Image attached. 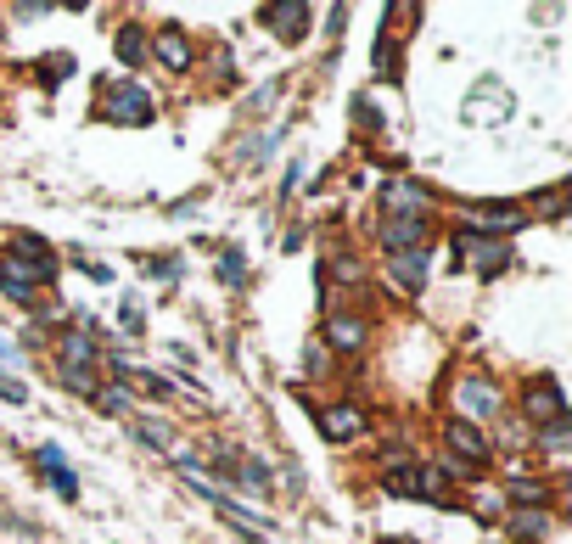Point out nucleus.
Segmentation results:
<instances>
[{
  "label": "nucleus",
  "mask_w": 572,
  "mask_h": 544,
  "mask_svg": "<svg viewBox=\"0 0 572 544\" xmlns=\"http://www.w3.org/2000/svg\"><path fill=\"white\" fill-rule=\"evenodd\" d=\"M146 270H152V275H169V281H174V275H180V258H152Z\"/></svg>",
  "instance_id": "nucleus-33"
},
{
  "label": "nucleus",
  "mask_w": 572,
  "mask_h": 544,
  "mask_svg": "<svg viewBox=\"0 0 572 544\" xmlns=\"http://www.w3.org/2000/svg\"><path fill=\"white\" fill-rule=\"evenodd\" d=\"M12 365H23V354H17V348H12V343H6V337H0V371L12 376Z\"/></svg>",
  "instance_id": "nucleus-32"
},
{
  "label": "nucleus",
  "mask_w": 572,
  "mask_h": 544,
  "mask_svg": "<svg viewBox=\"0 0 572 544\" xmlns=\"http://www.w3.org/2000/svg\"><path fill=\"white\" fill-rule=\"evenodd\" d=\"M96 118H107V124H152V101H146V90L135 85V79H118V85L101 90L96 101Z\"/></svg>",
  "instance_id": "nucleus-1"
},
{
  "label": "nucleus",
  "mask_w": 572,
  "mask_h": 544,
  "mask_svg": "<svg viewBox=\"0 0 572 544\" xmlns=\"http://www.w3.org/2000/svg\"><path fill=\"white\" fill-rule=\"evenodd\" d=\"M236 483L264 494V488H270V466H264V460H236Z\"/></svg>",
  "instance_id": "nucleus-23"
},
{
  "label": "nucleus",
  "mask_w": 572,
  "mask_h": 544,
  "mask_svg": "<svg viewBox=\"0 0 572 544\" xmlns=\"http://www.w3.org/2000/svg\"><path fill=\"white\" fill-rule=\"evenodd\" d=\"M528 225V208L522 202H472L466 208V230H477V236H511V230Z\"/></svg>",
  "instance_id": "nucleus-5"
},
{
  "label": "nucleus",
  "mask_w": 572,
  "mask_h": 544,
  "mask_svg": "<svg viewBox=\"0 0 572 544\" xmlns=\"http://www.w3.org/2000/svg\"><path fill=\"white\" fill-rule=\"evenodd\" d=\"M219 281H225V287H242V281H247L242 247H225V253H219Z\"/></svg>",
  "instance_id": "nucleus-22"
},
{
  "label": "nucleus",
  "mask_w": 572,
  "mask_h": 544,
  "mask_svg": "<svg viewBox=\"0 0 572 544\" xmlns=\"http://www.w3.org/2000/svg\"><path fill=\"white\" fill-rule=\"evenodd\" d=\"M500 404H505L500 387L488 382V376L466 371V376L455 382V410H460L455 421H472V427H477V421H494V416H500Z\"/></svg>",
  "instance_id": "nucleus-3"
},
{
  "label": "nucleus",
  "mask_w": 572,
  "mask_h": 544,
  "mask_svg": "<svg viewBox=\"0 0 572 544\" xmlns=\"http://www.w3.org/2000/svg\"><path fill=\"white\" fill-rule=\"evenodd\" d=\"M6 247H12L6 258L29 275L34 287H51V281H57V253H51V242H40L34 230H12V236H6Z\"/></svg>",
  "instance_id": "nucleus-2"
},
{
  "label": "nucleus",
  "mask_w": 572,
  "mask_h": 544,
  "mask_svg": "<svg viewBox=\"0 0 572 544\" xmlns=\"http://www.w3.org/2000/svg\"><path fill=\"white\" fill-rule=\"evenodd\" d=\"M315 421H320V432H326L331 444H354L359 432H365V410L359 404H326V410H315Z\"/></svg>",
  "instance_id": "nucleus-10"
},
{
  "label": "nucleus",
  "mask_w": 572,
  "mask_h": 544,
  "mask_svg": "<svg viewBox=\"0 0 572 544\" xmlns=\"http://www.w3.org/2000/svg\"><path fill=\"white\" fill-rule=\"evenodd\" d=\"M0 292H6L12 303H34V281H29L23 270H17V264H12L6 253H0Z\"/></svg>",
  "instance_id": "nucleus-18"
},
{
  "label": "nucleus",
  "mask_w": 572,
  "mask_h": 544,
  "mask_svg": "<svg viewBox=\"0 0 572 544\" xmlns=\"http://www.w3.org/2000/svg\"><path fill=\"white\" fill-rule=\"evenodd\" d=\"M539 208H544V214H550V219H561V214H567V191H544V197H539Z\"/></svg>",
  "instance_id": "nucleus-30"
},
{
  "label": "nucleus",
  "mask_w": 572,
  "mask_h": 544,
  "mask_svg": "<svg viewBox=\"0 0 572 544\" xmlns=\"http://www.w3.org/2000/svg\"><path fill=\"white\" fill-rule=\"evenodd\" d=\"M365 337H371V326H365L359 315H326V348H337V354H359Z\"/></svg>",
  "instance_id": "nucleus-12"
},
{
  "label": "nucleus",
  "mask_w": 572,
  "mask_h": 544,
  "mask_svg": "<svg viewBox=\"0 0 572 544\" xmlns=\"http://www.w3.org/2000/svg\"><path fill=\"white\" fill-rule=\"evenodd\" d=\"M96 404L107 410V416H129V393H118V387H101Z\"/></svg>",
  "instance_id": "nucleus-28"
},
{
  "label": "nucleus",
  "mask_w": 572,
  "mask_h": 544,
  "mask_svg": "<svg viewBox=\"0 0 572 544\" xmlns=\"http://www.w3.org/2000/svg\"><path fill=\"white\" fill-rule=\"evenodd\" d=\"M57 365H73V371H96V365H101L96 337H90V331H68V337H62V359H57Z\"/></svg>",
  "instance_id": "nucleus-15"
},
{
  "label": "nucleus",
  "mask_w": 572,
  "mask_h": 544,
  "mask_svg": "<svg viewBox=\"0 0 572 544\" xmlns=\"http://www.w3.org/2000/svg\"><path fill=\"white\" fill-rule=\"evenodd\" d=\"M34 466H45V477H51V488H57L62 500H79V477H73V466L62 460L57 444H40V449H34Z\"/></svg>",
  "instance_id": "nucleus-13"
},
{
  "label": "nucleus",
  "mask_w": 572,
  "mask_h": 544,
  "mask_svg": "<svg viewBox=\"0 0 572 544\" xmlns=\"http://www.w3.org/2000/svg\"><path fill=\"white\" fill-rule=\"evenodd\" d=\"M354 118H359L365 129H376V124H382V113L371 107V96H354Z\"/></svg>",
  "instance_id": "nucleus-31"
},
{
  "label": "nucleus",
  "mask_w": 572,
  "mask_h": 544,
  "mask_svg": "<svg viewBox=\"0 0 572 544\" xmlns=\"http://www.w3.org/2000/svg\"><path fill=\"white\" fill-rule=\"evenodd\" d=\"M118 326H124L129 331V337H141V331H146V315H141V303H118Z\"/></svg>",
  "instance_id": "nucleus-25"
},
{
  "label": "nucleus",
  "mask_w": 572,
  "mask_h": 544,
  "mask_svg": "<svg viewBox=\"0 0 572 544\" xmlns=\"http://www.w3.org/2000/svg\"><path fill=\"white\" fill-rule=\"evenodd\" d=\"M113 45H118V57H124V68H141V62H146V29H141V23H124Z\"/></svg>",
  "instance_id": "nucleus-19"
},
{
  "label": "nucleus",
  "mask_w": 572,
  "mask_h": 544,
  "mask_svg": "<svg viewBox=\"0 0 572 544\" xmlns=\"http://www.w3.org/2000/svg\"><path fill=\"white\" fill-rule=\"evenodd\" d=\"M382 488L387 494H399V500H421V466H410V460H387Z\"/></svg>",
  "instance_id": "nucleus-16"
},
{
  "label": "nucleus",
  "mask_w": 572,
  "mask_h": 544,
  "mask_svg": "<svg viewBox=\"0 0 572 544\" xmlns=\"http://www.w3.org/2000/svg\"><path fill=\"white\" fill-rule=\"evenodd\" d=\"M118 371H124V376H135V382H141V393H146V399H169V376H152V371H129V365H124V359H118Z\"/></svg>",
  "instance_id": "nucleus-24"
},
{
  "label": "nucleus",
  "mask_w": 572,
  "mask_h": 544,
  "mask_svg": "<svg viewBox=\"0 0 572 544\" xmlns=\"http://www.w3.org/2000/svg\"><path fill=\"white\" fill-rule=\"evenodd\" d=\"M455 253H460V264H472L477 275H500L505 264H511V242H500V236H477V230H466V225L455 230Z\"/></svg>",
  "instance_id": "nucleus-4"
},
{
  "label": "nucleus",
  "mask_w": 572,
  "mask_h": 544,
  "mask_svg": "<svg viewBox=\"0 0 572 544\" xmlns=\"http://www.w3.org/2000/svg\"><path fill=\"white\" fill-rule=\"evenodd\" d=\"M567 438H572V416L556 421V427H539V444L544 449H567Z\"/></svg>",
  "instance_id": "nucleus-27"
},
{
  "label": "nucleus",
  "mask_w": 572,
  "mask_h": 544,
  "mask_svg": "<svg viewBox=\"0 0 572 544\" xmlns=\"http://www.w3.org/2000/svg\"><path fill=\"white\" fill-rule=\"evenodd\" d=\"M522 410H528V421H539V427H556V421H567V393H561L556 376H533V382L522 387Z\"/></svg>",
  "instance_id": "nucleus-7"
},
{
  "label": "nucleus",
  "mask_w": 572,
  "mask_h": 544,
  "mask_svg": "<svg viewBox=\"0 0 572 544\" xmlns=\"http://www.w3.org/2000/svg\"><path fill=\"white\" fill-rule=\"evenodd\" d=\"M444 444H449V455H455V466H466V472L488 460V438L472 427V421H449V427H444Z\"/></svg>",
  "instance_id": "nucleus-11"
},
{
  "label": "nucleus",
  "mask_w": 572,
  "mask_h": 544,
  "mask_svg": "<svg viewBox=\"0 0 572 544\" xmlns=\"http://www.w3.org/2000/svg\"><path fill=\"white\" fill-rule=\"evenodd\" d=\"M382 219H427L432 225V191L421 186V180H387Z\"/></svg>",
  "instance_id": "nucleus-6"
},
{
  "label": "nucleus",
  "mask_w": 572,
  "mask_h": 544,
  "mask_svg": "<svg viewBox=\"0 0 572 544\" xmlns=\"http://www.w3.org/2000/svg\"><path fill=\"white\" fill-rule=\"evenodd\" d=\"M0 399H6V404H23V399H29V387L17 382V376H6V371H0Z\"/></svg>",
  "instance_id": "nucleus-29"
},
{
  "label": "nucleus",
  "mask_w": 572,
  "mask_h": 544,
  "mask_svg": "<svg viewBox=\"0 0 572 544\" xmlns=\"http://www.w3.org/2000/svg\"><path fill=\"white\" fill-rule=\"evenodd\" d=\"M258 23H264V29L275 34V40H303V34H309V23H315V12H309V6H303V0H281V6H264V12H258Z\"/></svg>",
  "instance_id": "nucleus-8"
},
{
  "label": "nucleus",
  "mask_w": 572,
  "mask_h": 544,
  "mask_svg": "<svg viewBox=\"0 0 572 544\" xmlns=\"http://www.w3.org/2000/svg\"><path fill=\"white\" fill-rule=\"evenodd\" d=\"M57 382L68 387V393H79V399H96L101 393V376L96 371H73V365H57Z\"/></svg>",
  "instance_id": "nucleus-20"
},
{
  "label": "nucleus",
  "mask_w": 572,
  "mask_h": 544,
  "mask_svg": "<svg viewBox=\"0 0 572 544\" xmlns=\"http://www.w3.org/2000/svg\"><path fill=\"white\" fill-rule=\"evenodd\" d=\"M427 247H415V253H387V270H393V281H399L404 292H421V281H427Z\"/></svg>",
  "instance_id": "nucleus-14"
},
{
  "label": "nucleus",
  "mask_w": 572,
  "mask_h": 544,
  "mask_svg": "<svg viewBox=\"0 0 572 544\" xmlns=\"http://www.w3.org/2000/svg\"><path fill=\"white\" fill-rule=\"evenodd\" d=\"M146 51H152V57H158L169 73H191V62H197V51H191L186 29H174V23L152 34V40H146Z\"/></svg>",
  "instance_id": "nucleus-9"
},
{
  "label": "nucleus",
  "mask_w": 572,
  "mask_h": 544,
  "mask_svg": "<svg viewBox=\"0 0 572 544\" xmlns=\"http://www.w3.org/2000/svg\"><path fill=\"white\" fill-rule=\"evenodd\" d=\"M511 533L539 544L544 533H550V511H544V505H511Z\"/></svg>",
  "instance_id": "nucleus-17"
},
{
  "label": "nucleus",
  "mask_w": 572,
  "mask_h": 544,
  "mask_svg": "<svg viewBox=\"0 0 572 544\" xmlns=\"http://www.w3.org/2000/svg\"><path fill=\"white\" fill-rule=\"evenodd\" d=\"M135 432H141L146 449H163V455H169V427H163V421H141Z\"/></svg>",
  "instance_id": "nucleus-26"
},
{
  "label": "nucleus",
  "mask_w": 572,
  "mask_h": 544,
  "mask_svg": "<svg viewBox=\"0 0 572 544\" xmlns=\"http://www.w3.org/2000/svg\"><path fill=\"white\" fill-rule=\"evenodd\" d=\"M505 494H511L516 505H544V494H550V488H544V477H511V483H505Z\"/></svg>",
  "instance_id": "nucleus-21"
}]
</instances>
